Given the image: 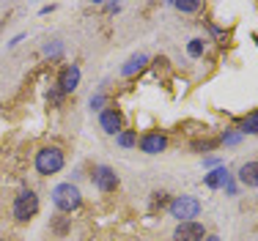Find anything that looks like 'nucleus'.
<instances>
[{
  "instance_id": "f257e3e1",
  "label": "nucleus",
  "mask_w": 258,
  "mask_h": 241,
  "mask_svg": "<svg viewBox=\"0 0 258 241\" xmlns=\"http://www.w3.org/2000/svg\"><path fill=\"white\" fill-rule=\"evenodd\" d=\"M52 203H55L58 211L72 214V211H77V208L83 206V195H80V189L72 181L69 184H58V187L52 189Z\"/></svg>"
},
{
  "instance_id": "f03ea898",
  "label": "nucleus",
  "mask_w": 258,
  "mask_h": 241,
  "mask_svg": "<svg viewBox=\"0 0 258 241\" xmlns=\"http://www.w3.org/2000/svg\"><path fill=\"white\" fill-rule=\"evenodd\" d=\"M63 151L55 145H47L41 148V151H36V173H41V176H55V173L63 170Z\"/></svg>"
},
{
  "instance_id": "7ed1b4c3",
  "label": "nucleus",
  "mask_w": 258,
  "mask_h": 241,
  "mask_svg": "<svg viewBox=\"0 0 258 241\" xmlns=\"http://www.w3.org/2000/svg\"><path fill=\"white\" fill-rule=\"evenodd\" d=\"M201 214V200L198 197L181 195L176 200H170V217H176L179 222H192V217Z\"/></svg>"
},
{
  "instance_id": "20e7f679",
  "label": "nucleus",
  "mask_w": 258,
  "mask_h": 241,
  "mask_svg": "<svg viewBox=\"0 0 258 241\" xmlns=\"http://www.w3.org/2000/svg\"><path fill=\"white\" fill-rule=\"evenodd\" d=\"M36 214H39V195L30 192V189H25V192L17 195V200H14V219L17 222H28V219H33Z\"/></svg>"
},
{
  "instance_id": "39448f33",
  "label": "nucleus",
  "mask_w": 258,
  "mask_h": 241,
  "mask_svg": "<svg viewBox=\"0 0 258 241\" xmlns=\"http://www.w3.org/2000/svg\"><path fill=\"white\" fill-rule=\"evenodd\" d=\"M206 230L201 222H179V227L173 230V241H204Z\"/></svg>"
},
{
  "instance_id": "423d86ee",
  "label": "nucleus",
  "mask_w": 258,
  "mask_h": 241,
  "mask_svg": "<svg viewBox=\"0 0 258 241\" xmlns=\"http://www.w3.org/2000/svg\"><path fill=\"white\" fill-rule=\"evenodd\" d=\"M94 184H96V189H102V192H115V187H118V176H115L113 168L102 165V168L94 170Z\"/></svg>"
},
{
  "instance_id": "0eeeda50",
  "label": "nucleus",
  "mask_w": 258,
  "mask_h": 241,
  "mask_svg": "<svg viewBox=\"0 0 258 241\" xmlns=\"http://www.w3.org/2000/svg\"><path fill=\"white\" fill-rule=\"evenodd\" d=\"M165 148H168V137L159 132H149L140 137V151L143 153H162Z\"/></svg>"
},
{
  "instance_id": "6e6552de",
  "label": "nucleus",
  "mask_w": 258,
  "mask_h": 241,
  "mask_svg": "<svg viewBox=\"0 0 258 241\" xmlns=\"http://www.w3.org/2000/svg\"><path fill=\"white\" fill-rule=\"evenodd\" d=\"M80 85V69L77 66H66L63 71H60V77H58V88L63 91V94H72Z\"/></svg>"
},
{
  "instance_id": "1a4fd4ad",
  "label": "nucleus",
  "mask_w": 258,
  "mask_h": 241,
  "mask_svg": "<svg viewBox=\"0 0 258 241\" xmlns=\"http://www.w3.org/2000/svg\"><path fill=\"white\" fill-rule=\"evenodd\" d=\"M99 126L107 134H118L121 132V113L118 110H104V113L99 115Z\"/></svg>"
},
{
  "instance_id": "9d476101",
  "label": "nucleus",
  "mask_w": 258,
  "mask_h": 241,
  "mask_svg": "<svg viewBox=\"0 0 258 241\" xmlns=\"http://www.w3.org/2000/svg\"><path fill=\"white\" fill-rule=\"evenodd\" d=\"M239 181L244 187H258V162H247L239 168Z\"/></svg>"
},
{
  "instance_id": "9b49d317",
  "label": "nucleus",
  "mask_w": 258,
  "mask_h": 241,
  "mask_svg": "<svg viewBox=\"0 0 258 241\" xmlns=\"http://www.w3.org/2000/svg\"><path fill=\"white\" fill-rule=\"evenodd\" d=\"M204 181H206L209 189H220V187H225V184H228V173H225V168H214V170L204 178Z\"/></svg>"
},
{
  "instance_id": "f8f14e48",
  "label": "nucleus",
  "mask_w": 258,
  "mask_h": 241,
  "mask_svg": "<svg viewBox=\"0 0 258 241\" xmlns=\"http://www.w3.org/2000/svg\"><path fill=\"white\" fill-rule=\"evenodd\" d=\"M146 63H149V58H146L143 52H138V55H132V58L126 60V66H124L121 71H124V77H132V74H138Z\"/></svg>"
},
{
  "instance_id": "ddd939ff",
  "label": "nucleus",
  "mask_w": 258,
  "mask_h": 241,
  "mask_svg": "<svg viewBox=\"0 0 258 241\" xmlns=\"http://www.w3.org/2000/svg\"><path fill=\"white\" fill-rule=\"evenodd\" d=\"M239 132L242 134H258V113H250L239 121Z\"/></svg>"
},
{
  "instance_id": "4468645a",
  "label": "nucleus",
  "mask_w": 258,
  "mask_h": 241,
  "mask_svg": "<svg viewBox=\"0 0 258 241\" xmlns=\"http://www.w3.org/2000/svg\"><path fill=\"white\" fill-rule=\"evenodd\" d=\"M173 9L184 11V14H192V11L201 9V3H198V0H179V3H173Z\"/></svg>"
},
{
  "instance_id": "2eb2a0df",
  "label": "nucleus",
  "mask_w": 258,
  "mask_h": 241,
  "mask_svg": "<svg viewBox=\"0 0 258 241\" xmlns=\"http://www.w3.org/2000/svg\"><path fill=\"white\" fill-rule=\"evenodd\" d=\"M118 145H121V148L138 145V134H135V132H118Z\"/></svg>"
},
{
  "instance_id": "dca6fc26",
  "label": "nucleus",
  "mask_w": 258,
  "mask_h": 241,
  "mask_svg": "<svg viewBox=\"0 0 258 241\" xmlns=\"http://www.w3.org/2000/svg\"><path fill=\"white\" fill-rule=\"evenodd\" d=\"M187 52L192 55V58H201V55H204V41L192 39V41H189V47H187Z\"/></svg>"
},
{
  "instance_id": "f3484780",
  "label": "nucleus",
  "mask_w": 258,
  "mask_h": 241,
  "mask_svg": "<svg viewBox=\"0 0 258 241\" xmlns=\"http://www.w3.org/2000/svg\"><path fill=\"white\" fill-rule=\"evenodd\" d=\"M102 104H104V96H102V94H96L94 99H91V107H94V110H99Z\"/></svg>"
},
{
  "instance_id": "a211bd4d",
  "label": "nucleus",
  "mask_w": 258,
  "mask_h": 241,
  "mask_svg": "<svg viewBox=\"0 0 258 241\" xmlns=\"http://www.w3.org/2000/svg\"><path fill=\"white\" fill-rule=\"evenodd\" d=\"M44 52H47V55H60V44H52V47H47Z\"/></svg>"
},
{
  "instance_id": "6ab92c4d",
  "label": "nucleus",
  "mask_w": 258,
  "mask_h": 241,
  "mask_svg": "<svg viewBox=\"0 0 258 241\" xmlns=\"http://www.w3.org/2000/svg\"><path fill=\"white\" fill-rule=\"evenodd\" d=\"M223 140H225L228 145H233V143H239V134H228V137H223Z\"/></svg>"
},
{
  "instance_id": "aec40b11",
  "label": "nucleus",
  "mask_w": 258,
  "mask_h": 241,
  "mask_svg": "<svg viewBox=\"0 0 258 241\" xmlns=\"http://www.w3.org/2000/svg\"><path fill=\"white\" fill-rule=\"evenodd\" d=\"M204 241H220V238H217V236H206Z\"/></svg>"
}]
</instances>
